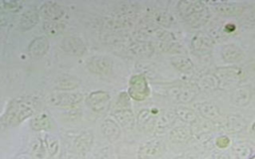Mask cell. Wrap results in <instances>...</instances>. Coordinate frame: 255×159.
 I'll use <instances>...</instances> for the list:
<instances>
[{"label": "cell", "mask_w": 255, "mask_h": 159, "mask_svg": "<svg viewBox=\"0 0 255 159\" xmlns=\"http://www.w3.org/2000/svg\"><path fill=\"white\" fill-rule=\"evenodd\" d=\"M168 96L178 103L191 102L196 96V89L191 85L172 86L167 90Z\"/></svg>", "instance_id": "cell-7"}, {"label": "cell", "mask_w": 255, "mask_h": 159, "mask_svg": "<svg viewBox=\"0 0 255 159\" xmlns=\"http://www.w3.org/2000/svg\"><path fill=\"white\" fill-rule=\"evenodd\" d=\"M42 139L44 141V144H45V147L49 154V157H54L59 151V147H60L59 140L54 135H52L50 133L44 134Z\"/></svg>", "instance_id": "cell-28"}, {"label": "cell", "mask_w": 255, "mask_h": 159, "mask_svg": "<svg viewBox=\"0 0 255 159\" xmlns=\"http://www.w3.org/2000/svg\"><path fill=\"white\" fill-rule=\"evenodd\" d=\"M112 116L124 129H133L136 123V118L130 108L128 92L123 91L119 94V99L112 110Z\"/></svg>", "instance_id": "cell-3"}, {"label": "cell", "mask_w": 255, "mask_h": 159, "mask_svg": "<svg viewBox=\"0 0 255 159\" xmlns=\"http://www.w3.org/2000/svg\"><path fill=\"white\" fill-rule=\"evenodd\" d=\"M160 153V146L155 142L145 144L139 149L138 155L140 159H154Z\"/></svg>", "instance_id": "cell-26"}, {"label": "cell", "mask_w": 255, "mask_h": 159, "mask_svg": "<svg viewBox=\"0 0 255 159\" xmlns=\"http://www.w3.org/2000/svg\"><path fill=\"white\" fill-rule=\"evenodd\" d=\"M216 10L224 15H236L240 13L241 7L234 3H216Z\"/></svg>", "instance_id": "cell-30"}, {"label": "cell", "mask_w": 255, "mask_h": 159, "mask_svg": "<svg viewBox=\"0 0 255 159\" xmlns=\"http://www.w3.org/2000/svg\"><path fill=\"white\" fill-rule=\"evenodd\" d=\"M222 58L227 63H236L243 58L242 51L234 45H226L221 51Z\"/></svg>", "instance_id": "cell-21"}, {"label": "cell", "mask_w": 255, "mask_h": 159, "mask_svg": "<svg viewBox=\"0 0 255 159\" xmlns=\"http://www.w3.org/2000/svg\"><path fill=\"white\" fill-rule=\"evenodd\" d=\"M51 117L46 112L36 114L30 121L31 129L34 131H46L51 128Z\"/></svg>", "instance_id": "cell-18"}, {"label": "cell", "mask_w": 255, "mask_h": 159, "mask_svg": "<svg viewBox=\"0 0 255 159\" xmlns=\"http://www.w3.org/2000/svg\"><path fill=\"white\" fill-rule=\"evenodd\" d=\"M49 41L46 37L40 36L32 40L28 46V53L32 58L39 59L43 57L49 50Z\"/></svg>", "instance_id": "cell-12"}, {"label": "cell", "mask_w": 255, "mask_h": 159, "mask_svg": "<svg viewBox=\"0 0 255 159\" xmlns=\"http://www.w3.org/2000/svg\"><path fill=\"white\" fill-rule=\"evenodd\" d=\"M128 49L133 55L138 57H149L154 52L153 46L150 43L143 40L131 42L128 46Z\"/></svg>", "instance_id": "cell-16"}, {"label": "cell", "mask_w": 255, "mask_h": 159, "mask_svg": "<svg viewBox=\"0 0 255 159\" xmlns=\"http://www.w3.org/2000/svg\"><path fill=\"white\" fill-rule=\"evenodd\" d=\"M55 86L58 90H73L80 85V80L69 75H63L55 80Z\"/></svg>", "instance_id": "cell-17"}, {"label": "cell", "mask_w": 255, "mask_h": 159, "mask_svg": "<svg viewBox=\"0 0 255 159\" xmlns=\"http://www.w3.org/2000/svg\"><path fill=\"white\" fill-rule=\"evenodd\" d=\"M174 112H175L176 117L185 123L193 124L197 120V116H196L195 112L187 106L179 105L174 109Z\"/></svg>", "instance_id": "cell-24"}, {"label": "cell", "mask_w": 255, "mask_h": 159, "mask_svg": "<svg viewBox=\"0 0 255 159\" xmlns=\"http://www.w3.org/2000/svg\"><path fill=\"white\" fill-rule=\"evenodd\" d=\"M90 72L100 76L109 75L113 69V61L105 56H94L88 62Z\"/></svg>", "instance_id": "cell-8"}, {"label": "cell", "mask_w": 255, "mask_h": 159, "mask_svg": "<svg viewBox=\"0 0 255 159\" xmlns=\"http://www.w3.org/2000/svg\"><path fill=\"white\" fill-rule=\"evenodd\" d=\"M65 28V24L60 21H45L43 24L44 31L51 36L59 35Z\"/></svg>", "instance_id": "cell-29"}, {"label": "cell", "mask_w": 255, "mask_h": 159, "mask_svg": "<svg viewBox=\"0 0 255 159\" xmlns=\"http://www.w3.org/2000/svg\"><path fill=\"white\" fill-rule=\"evenodd\" d=\"M31 150H32V155L35 159H47L49 158V154L47 152V149L45 147L44 141L42 139V137H38L36 138L31 146Z\"/></svg>", "instance_id": "cell-27"}, {"label": "cell", "mask_w": 255, "mask_h": 159, "mask_svg": "<svg viewBox=\"0 0 255 159\" xmlns=\"http://www.w3.org/2000/svg\"><path fill=\"white\" fill-rule=\"evenodd\" d=\"M83 93L74 90H56L49 94L48 101L51 105L60 108L76 106L83 100Z\"/></svg>", "instance_id": "cell-4"}, {"label": "cell", "mask_w": 255, "mask_h": 159, "mask_svg": "<svg viewBox=\"0 0 255 159\" xmlns=\"http://www.w3.org/2000/svg\"><path fill=\"white\" fill-rule=\"evenodd\" d=\"M87 105L95 112L103 113L111 105V95L105 90H95L90 92L86 98Z\"/></svg>", "instance_id": "cell-5"}, {"label": "cell", "mask_w": 255, "mask_h": 159, "mask_svg": "<svg viewBox=\"0 0 255 159\" xmlns=\"http://www.w3.org/2000/svg\"><path fill=\"white\" fill-rule=\"evenodd\" d=\"M191 48L197 55L206 54L211 49V40L204 34H197L191 40Z\"/></svg>", "instance_id": "cell-15"}, {"label": "cell", "mask_w": 255, "mask_h": 159, "mask_svg": "<svg viewBox=\"0 0 255 159\" xmlns=\"http://www.w3.org/2000/svg\"><path fill=\"white\" fill-rule=\"evenodd\" d=\"M40 105V100L34 95H21L13 98L1 116L2 126H17L31 117Z\"/></svg>", "instance_id": "cell-1"}, {"label": "cell", "mask_w": 255, "mask_h": 159, "mask_svg": "<svg viewBox=\"0 0 255 159\" xmlns=\"http://www.w3.org/2000/svg\"><path fill=\"white\" fill-rule=\"evenodd\" d=\"M39 15V12L35 9L26 10L20 18V28L23 31H28L32 29L38 23Z\"/></svg>", "instance_id": "cell-19"}, {"label": "cell", "mask_w": 255, "mask_h": 159, "mask_svg": "<svg viewBox=\"0 0 255 159\" xmlns=\"http://www.w3.org/2000/svg\"><path fill=\"white\" fill-rule=\"evenodd\" d=\"M128 95L138 101L145 99L149 93V87L147 81L142 75H136L131 77L129 80V87H128Z\"/></svg>", "instance_id": "cell-6"}, {"label": "cell", "mask_w": 255, "mask_h": 159, "mask_svg": "<svg viewBox=\"0 0 255 159\" xmlns=\"http://www.w3.org/2000/svg\"><path fill=\"white\" fill-rule=\"evenodd\" d=\"M155 117L151 109L142 108L136 114V126L141 131H148L155 126Z\"/></svg>", "instance_id": "cell-11"}, {"label": "cell", "mask_w": 255, "mask_h": 159, "mask_svg": "<svg viewBox=\"0 0 255 159\" xmlns=\"http://www.w3.org/2000/svg\"><path fill=\"white\" fill-rule=\"evenodd\" d=\"M154 19L155 21L160 24V25H163V26H170L172 24V17L169 13H166V12H163V11H158L154 14Z\"/></svg>", "instance_id": "cell-31"}, {"label": "cell", "mask_w": 255, "mask_h": 159, "mask_svg": "<svg viewBox=\"0 0 255 159\" xmlns=\"http://www.w3.org/2000/svg\"><path fill=\"white\" fill-rule=\"evenodd\" d=\"M3 9H5L6 11H10V12H17L22 8L23 3L21 1H3L1 3Z\"/></svg>", "instance_id": "cell-32"}, {"label": "cell", "mask_w": 255, "mask_h": 159, "mask_svg": "<svg viewBox=\"0 0 255 159\" xmlns=\"http://www.w3.org/2000/svg\"><path fill=\"white\" fill-rule=\"evenodd\" d=\"M14 159H34L32 154L29 153H19L15 156Z\"/></svg>", "instance_id": "cell-34"}, {"label": "cell", "mask_w": 255, "mask_h": 159, "mask_svg": "<svg viewBox=\"0 0 255 159\" xmlns=\"http://www.w3.org/2000/svg\"><path fill=\"white\" fill-rule=\"evenodd\" d=\"M177 11L183 21L194 28L200 27L208 19V10L204 3L199 1H179Z\"/></svg>", "instance_id": "cell-2"}, {"label": "cell", "mask_w": 255, "mask_h": 159, "mask_svg": "<svg viewBox=\"0 0 255 159\" xmlns=\"http://www.w3.org/2000/svg\"><path fill=\"white\" fill-rule=\"evenodd\" d=\"M93 134L90 131H85L79 134V136L75 140V147L81 153H86L91 149L93 144Z\"/></svg>", "instance_id": "cell-22"}, {"label": "cell", "mask_w": 255, "mask_h": 159, "mask_svg": "<svg viewBox=\"0 0 255 159\" xmlns=\"http://www.w3.org/2000/svg\"><path fill=\"white\" fill-rule=\"evenodd\" d=\"M39 14L46 21H59L65 14L64 9L55 2H45L39 9Z\"/></svg>", "instance_id": "cell-10"}, {"label": "cell", "mask_w": 255, "mask_h": 159, "mask_svg": "<svg viewBox=\"0 0 255 159\" xmlns=\"http://www.w3.org/2000/svg\"><path fill=\"white\" fill-rule=\"evenodd\" d=\"M176 118L177 117H176L174 111L168 110V111H165V112L161 113L156 118V121H155V126H154L155 132L160 134V133H163V132L167 131V129L172 127Z\"/></svg>", "instance_id": "cell-14"}, {"label": "cell", "mask_w": 255, "mask_h": 159, "mask_svg": "<svg viewBox=\"0 0 255 159\" xmlns=\"http://www.w3.org/2000/svg\"><path fill=\"white\" fill-rule=\"evenodd\" d=\"M252 130H253V132H254V134H255V122H254L253 125H252Z\"/></svg>", "instance_id": "cell-35"}, {"label": "cell", "mask_w": 255, "mask_h": 159, "mask_svg": "<svg viewBox=\"0 0 255 159\" xmlns=\"http://www.w3.org/2000/svg\"><path fill=\"white\" fill-rule=\"evenodd\" d=\"M197 111L207 119H215L219 116V108L212 102H200L196 105Z\"/></svg>", "instance_id": "cell-23"}, {"label": "cell", "mask_w": 255, "mask_h": 159, "mask_svg": "<svg viewBox=\"0 0 255 159\" xmlns=\"http://www.w3.org/2000/svg\"><path fill=\"white\" fill-rule=\"evenodd\" d=\"M228 143H229V139H228L226 136H220V137L217 138V140H216V144H217L219 147H221V148L226 147V146L228 145Z\"/></svg>", "instance_id": "cell-33"}, {"label": "cell", "mask_w": 255, "mask_h": 159, "mask_svg": "<svg viewBox=\"0 0 255 159\" xmlns=\"http://www.w3.org/2000/svg\"><path fill=\"white\" fill-rule=\"evenodd\" d=\"M191 137V131L185 126H176L170 129L169 138L174 143H186Z\"/></svg>", "instance_id": "cell-20"}, {"label": "cell", "mask_w": 255, "mask_h": 159, "mask_svg": "<svg viewBox=\"0 0 255 159\" xmlns=\"http://www.w3.org/2000/svg\"><path fill=\"white\" fill-rule=\"evenodd\" d=\"M103 135L110 141H116L121 136V125L114 118H106L101 125Z\"/></svg>", "instance_id": "cell-13"}, {"label": "cell", "mask_w": 255, "mask_h": 159, "mask_svg": "<svg viewBox=\"0 0 255 159\" xmlns=\"http://www.w3.org/2000/svg\"><path fill=\"white\" fill-rule=\"evenodd\" d=\"M252 159H255V157H254V158H252Z\"/></svg>", "instance_id": "cell-36"}, {"label": "cell", "mask_w": 255, "mask_h": 159, "mask_svg": "<svg viewBox=\"0 0 255 159\" xmlns=\"http://www.w3.org/2000/svg\"><path fill=\"white\" fill-rule=\"evenodd\" d=\"M61 47L66 53H68L72 56H76V57L83 56L84 53L86 52L85 43L83 42V40L81 38L76 37V36L66 37L62 41Z\"/></svg>", "instance_id": "cell-9"}, {"label": "cell", "mask_w": 255, "mask_h": 159, "mask_svg": "<svg viewBox=\"0 0 255 159\" xmlns=\"http://www.w3.org/2000/svg\"><path fill=\"white\" fill-rule=\"evenodd\" d=\"M170 63L181 73H189L193 69V63L185 56H174L170 59Z\"/></svg>", "instance_id": "cell-25"}]
</instances>
